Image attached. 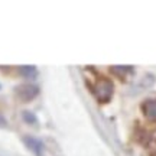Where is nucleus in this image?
<instances>
[{
    "mask_svg": "<svg viewBox=\"0 0 156 156\" xmlns=\"http://www.w3.org/2000/svg\"><path fill=\"white\" fill-rule=\"evenodd\" d=\"M25 142H26V145L29 146V149H32L36 155H41V151H42L41 142H38V140L34 139V137H25Z\"/></svg>",
    "mask_w": 156,
    "mask_h": 156,
    "instance_id": "obj_6",
    "label": "nucleus"
},
{
    "mask_svg": "<svg viewBox=\"0 0 156 156\" xmlns=\"http://www.w3.org/2000/svg\"><path fill=\"white\" fill-rule=\"evenodd\" d=\"M142 110L149 120L156 122V98H149L142 104Z\"/></svg>",
    "mask_w": 156,
    "mask_h": 156,
    "instance_id": "obj_3",
    "label": "nucleus"
},
{
    "mask_svg": "<svg viewBox=\"0 0 156 156\" xmlns=\"http://www.w3.org/2000/svg\"><path fill=\"white\" fill-rule=\"evenodd\" d=\"M113 83L108 78H100L97 80V83L93 87V94L95 95V98L101 103H106L112 98L113 95Z\"/></svg>",
    "mask_w": 156,
    "mask_h": 156,
    "instance_id": "obj_1",
    "label": "nucleus"
},
{
    "mask_svg": "<svg viewBox=\"0 0 156 156\" xmlns=\"http://www.w3.org/2000/svg\"><path fill=\"white\" fill-rule=\"evenodd\" d=\"M16 95L17 98H20L22 101H30L34 97H36L39 93V90L36 85H32V84H22L16 87Z\"/></svg>",
    "mask_w": 156,
    "mask_h": 156,
    "instance_id": "obj_2",
    "label": "nucleus"
},
{
    "mask_svg": "<svg viewBox=\"0 0 156 156\" xmlns=\"http://www.w3.org/2000/svg\"><path fill=\"white\" fill-rule=\"evenodd\" d=\"M19 71L22 74H25V75H30V74L35 73V68L34 67H22V68H19Z\"/></svg>",
    "mask_w": 156,
    "mask_h": 156,
    "instance_id": "obj_7",
    "label": "nucleus"
},
{
    "mask_svg": "<svg viewBox=\"0 0 156 156\" xmlns=\"http://www.w3.org/2000/svg\"><path fill=\"white\" fill-rule=\"evenodd\" d=\"M146 151L149 156H156V132H152L146 139Z\"/></svg>",
    "mask_w": 156,
    "mask_h": 156,
    "instance_id": "obj_4",
    "label": "nucleus"
},
{
    "mask_svg": "<svg viewBox=\"0 0 156 156\" xmlns=\"http://www.w3.org/2000/svg\"><path fill=\"white\" fill-rule=\"evenodd\" d=\"M112 73L116 74L117 77H120L123 80V78L129 77V74L133 73V68H132V67H123V65H119V67H113L112 68Z\"/></svg>",
    "mask_w": 156,
    "mask_h": 156,
    "instance_id": "obj_5",
    "label": "nucleus"
}]
</instances>
